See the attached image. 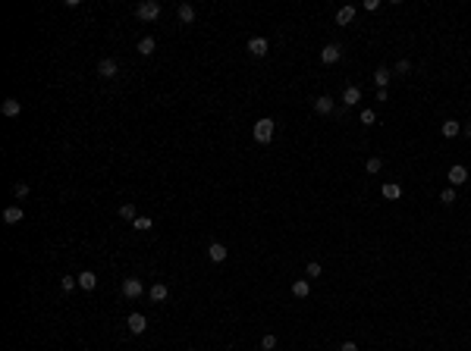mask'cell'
<instances>
[{
	"label": "cell",
	"mask_w": 471,
	"mask_h": 351,
	"mask_svg": "<svg viewBox=\"0 0 471 351\" xmlns=\"http://www.w3.org/2000/svg\"><path fill=\"white\" fill-rule=\"evenodd\" d=\"M274 119H267V116H264V119H258V122H255V141L258 144H270V138H274Z\"/></svg>",
	"instance_id": "1"
},
{
	"label": "cell",
	"mask_w": 471,
	"mask_h": 351,
	"mask_svg": "<svg viewBox=\"0 0 471 351\" xmlns=\"http://www.w3.org/2000/svg\"><path fill=\"white\" fill-rule=\"evenodd\" d=\"M135 16L145 19V22H154V19L161 16V3H157V0H145V3L135 6Z\"/></svg>",
	"instance_id": "2"
},
{
	"label": "cell",
	"mask_w": 471,
	"mask_h": 351,
	"mask_svg": "<svg viewBox=\"0 0 471 351\" xmlns=\"http://www.w3.org/2000/svg\"><path fill=\"white\" fill-rule=\"evenodd\" d=\"M142 295H145V282L138 279V276H129V279L123 282V298L132 301V298H142Z\"/></svg>",
	"instance_id": "3"
},
{
	"label": "cell",
	"mask_w": 471,
	"mask_h": 351,
	"mask_svg": "<svg viewBox=\"0 0 471 351\" xmlns=\"http://www.w3.org/2000/svg\"><path fill=\"white\" fill-rule=\"evenodd\" d=\"M126 326H129L132 336H142L145 329H148V320H145V314H129L126 317Z\"/></svg>",
	"instance_id": "4"
},
{
	"label": "cell",
	"mask_w": 471,
	"mask_h": 351,
	"mask_svg": "<svg viewBox=\"0 0 471 351\" xmlns=\"http://www.w3.org/2000/svg\"><path fill=\"white\" fill-rule=\"evenodd\" d=\"M116 72H119V66H116L114 57H104L101 63H97V76H101V78H114Z\"/></svg>",
	"instance_id": "5"
},
{
	"label": "cell",
	"mask_w": 471,
	"mask_h": 351,
	"mask_svg": "<svg viewBox=\"0 0 471 351\" xmlns=\"http://www.w3.org/2000/svg\"><path fill=\"white\" fill-rule=\"evenodd\" d=\"M340 57H342V47H340V44H327V47L321 50V63L324 66H333Z\"/></svg>",
	"instance_id": "6"
},
{
	"label": "cell",
	"mask_w": 471,
	"mask_h": 351,
	"mask_svg": "<svg viewBox=\"0 0 471 351\" xmlns=\"http://www.w3.org/2000/svg\"><path fill=\"white\" fill-rule=\"evenodd\" d=\"M22 220H25V210L19 207V204H13V207L3 210V223H6V226H16V223H22Z\"/></svg>",
	"instance_id": "7"
},
{
	"label": "cell",
	"mask_w": 471,
	"mask_h": 351,
	"mask_svg": "<svg viewBox=\"0 0 471 351\" xmlns=\"http://www.w3.org/2000/svg\"><path fill=\"white\" fill-rule=\"evenodd\" d=\"M267 50H270V41H267V38H251V41H248V54L251 57H264Z\"/></svg>",
	"instance_id": "8"
},
{
	"label": "cell",
	"mask_w": 471,
	"mask_h": 351,
	"mask_svg": "<svg viewBox=\"0 0 471 351\" xmlns=\"http://www.w3.org/2000/svg\"><path fill=\"white\" fill-rule=\"evenodd\" d=\"M76 279H79V289H85V292H95V286H97V276L91 273V270H82V273H79Z\"/></svg>",
	"instance_id": "9"
},
{
	"label": "cell",
	"mask_w": 471,
	"mask_h": 351,
	"mask_svg": "<svg viewBox=\"0 0 471 351\" xmlns=\"http://www.w3.org/2000/svg\"><path fill=\"white\" fill-rule=\"evenodd\" d=\"M342 101H346V107H355V104L361 101V88H358V85H346V91H342Z\"/></svg>",
	"instance_id": "10"
},
{
	"label": "cell",
	"mask_w": 471,
	"mask_h": 351,
	"mask_svg": "<svg viewBox=\"0 0 471 351\" xmlns=\"http://www.w3.org/2000/svg\"><path fill=\"white\" fill-rule=\"evenodd\" d=\"M380 195L387 198V201H399V198H402V185H399V182H387V185L380 188Z\"/></svg>",
	"instance_id": "11"
},
{
	"label": "cell",
	"mask_w": 471,
	"mask_h": 351,
	"mask_svg": "<svg viewBox=\"0 0 471 351\" xmlns=\"http://www.w3.org/2000/svg\"><path fill=\"white\" fill-rule=\"evenodd\" d=\"M167 295H170V289L163 286V282H154V286L148 289V298H151V301H157V304H161V301H167Z\"/></svg>",
	"instance_id": "12"
},
{
	"label": "cell",
	"mask_w": 471,
	"mask_h": 351,
	"mask_svg": "<svg viewBox=\"0 0 471 351\" xmlns=\"http://www.w3.org/2000/svg\"><path fill=\"white\" fill-rule=\"evenodd\" d=\"M449 182H453V185H462V182H468V169L462 167V163H455V167H449Z\"/></svg>",
	"instance_id": "13"
},
{
	"label": "cell",
	"mask_w": 471,
	"mask_h": 351,
	"mask_svg": "<svg viewBox=\"0 0 471 351\" xmlns=\"http://www.w3.org/2000/svg\"><path fill=\"white\" fill-rule=\"evenodd\" d=\"M314 113H321V116H327V113H333V97H327V94H321L314 101Z\"/></svg>",
	"instance_id": "14"
},
{
	"label": "cell",
	"mask_w": 471,
	"mask_h": 351,
	"mask_svg": "<svg viewBox=\"0 0 471 351\" xmlns=\"http://www.w3.org/2000/svg\"><path fill=\"white\" fill-rule=\"evenodd\" d=\"M0 110H3V116H19L22 113V104H19L16 97H6V101L0 104Z\"/></svg>",
	"instance_id": "15"
},
{
	"label": "cell",
	"mask_w": 471,
	"mask_h": 351,
	"mask_svg": "<svg viewBox=\"0 0 471 351\" xmlns=\"http://www.w3.org/2000/svg\"><path fill=\"white\" fill-rule=\"evenodd\" d=\"M227 254H229V251L223 248L220 242H214V244H211V248H208V257H211V260H214V263H223V260H227Z\"/></svg>",
	"instance_id": "16"
},
{
	"label": "cell",
	"mask_w": 471,
	"mask_h": 351,
	"mask_svg": "<svg viewBox=\"0 0 471 351\" xmlns=\"http://www.w3.org/2000/svg\"><path fill=\"white\" fill-rule=\"evenodd\" d=\"M179 22H185V25H189V22H195V6H192V3H179Z\"/></svg>",
	"instance_id": "17"
},
{
	"label": "cell",
	"mask_w": 471,
	"mask_h": 351,
	"mask_svg": "<svg viewBox=\"0 0 471 351\" xmlns=\"http://www.w3.org/2000/svg\"><path fill=\"white\" fill-rule=\"evenodd\" d=\"M154 47H157V41L151 35H145L142 41H138V54H142V57H151V54H154Z\"/></svg>",
	"instance_id": "18"
},
{
	"label": "cell",
	"mask_w": 471,
	"mask_h": 351,
	"mask_svg": "<svg viewBox=\"0 0 471 351\" xmlns=\"http://www.w3.org/2000/svg\"><path fill=\"white\" fill-rule=\"evenodd\" d=\"M440 132H443V138H455V135L462 132V125L455 122V119H446V122L440 125Z\"/></svg>",
	"instance_id": "19"
},
{
	"label": "cell",
	"mask_w": 471,
	"mask_h": 351,
	"mask_svg": "<svg viewBox=\"0 0 471 351\" xmlns=\"http://www.w3.org/2000/svg\"><path fill=\"white\" fill-rule=\"evenodd\" d=\"M355 19V6H342V10H336V22L340 25H349Z\"/></svg>",
	"instance_id": "20"
},
{
	"label": "cell",
	"mask_w": 471,
	"mask_h": 351,
	"mask_svg": "<svg viewBox=\"0 0 471 351\" xmlns=\"http://www.w3.org/2000/svg\"><path fill=\"white\" fill-rule=\"evenodd\" d=\"M292 295H295V298H308V295H311L308 279H295V282H292Z\"/></svg>",
	"instance_id": "21"
},
{
	"label": "cell",
	"mask_w": 471,
	"mask_h": 351,
	"mask_svg": "<svg viewBox=\"0 0 471 351\" xmlns=\"http://www.w3.org/2000/svg\"><path fill=\"white\" fill-rule=\"evenodd\" d=\"M135 204H119V220H129V223H135Z\"/></svg>",
	"instance_id": "22"
},
{
	"label": "cell",
	"mask_w": 471,
	"mask_h": 351,
	"mask_svg": "<svg viewBox=\"0 0 471 351\" xmlns=\"http://www.w3.org/2000/svg\"><path fill=\"white\" fill-rule=\"evenodd\" d=\"M29 182H16L13 185V198H16V201H22V198H29Z\"/></svg>",
	"instance_id": "23"
},
{
	"label": "cell",
	"mask_w": 471,
	"mask_h": 351,
	"mask_svg": "<svg viewBox=\"0 0 471 351\" xmlns=\"http://www.w3.org/2000/svg\"><path fill=\"white\" fill-rule=\"evenodd\" d=\"M390 78H393V72H390V69H383V66L374 72V82L380 85V88H387V82H390Z\"/></svg>",
	"instance_id": "24"
},
{
	"label": "cell",
	"mask_w": 471,
	"mask_h": 351,
	"mask_svg": "<svg viewBox=\"0 0 471 351\" xmlns=\"http://www.w3.org/2000/svg\"><path fill=\"white\" fill-rule=\"evenodd\" d=\"M151 226H154V223H151V216H135V223H132V229H138V232H148Z\"/></svg>",
	"instance_id": "25"
},
{
	"label": "cell",
	"mask_w": 471,
	"mask_h": 351,
	"mask_svg": "<svg viewBox=\"0 0 471 351\" xmlns=\"http://www.w3.org/2000/svg\"><path fill=\"white\" fill-rule=\"evenodd\" d=\"M380 167H383V160H380V157H368V163H364V169H368L371 176H377V173H380Z\"/></svg>",
	"instance_id": "26"
},
{
	"label": "cell",
	"mask_w": 471,
	"mask_h": 351,
	"mask_svg": "<svg viewBox=\"0 0 471 351\" xmlns=\"http://www.w3.org/2000/svg\"><path fill=\"white\" fill-rule=\"evenodd\" d=\"M76 286H79V279H76V276H63V279H60V289H63V292H72Z\"/></svg>",
	"instance_id": "27"
},
{
	"label": "cell",
	"mask_w": 471,
	"mask_h": 351,
	"mask_svg": "<svg viewBox=\"0 0 471 351\" xmlns=\"http://www.w3.org/2000/svg\"><path fill=\"white\" fill-rule=\"evenodd\" d=\"M440 201L446 204V207H449V204L455 201V188H453V185H449V188H443V191H440Z\"/></svg>",
	"instance_id": "28"
},
{
	"label": "cell",
	"mask_w": 471,
	"mask_h": 351,
	"mask_svg": "<svg viewBox=\"0 0 471 351\" xmlns=\"http://www.w3.org/2000/svg\"><path fill=\"white\" fill-rule=\"evenodd\" d=\"M261 348H264V351H274V348H276V336H274V333L264 336V339H261Z\"/></svg>",
	"instance_id": "29"
},
{
	"label": "cell",
	"mask_w": 471,
	"mask_h": 351,
	"mask_svg": "<svg viewBox=\"0 0 471 351\" xmlns=\"http://www.w3.org/2000/svg\"><path fill=\"white\" fill-rule=\"evenodd\" d=\"M361 122L364 125H374L377 122V113H374V110H361Z\"/></svg>",
	"instance_id": "30"
},
{
	"label": "cell",
	"mask_w": 471,
	"mask_h": 351,
	"mask_svg": "<svg viewBox=\"0 0 471 351\" xmlns=\"http://www.w3.org/2000/svg\"><path fill=\"white\" fill-rule=\"evenodd\" d=\"M305 273H308L311 279H317V276H321V263H317V260H311V263H308V270H305Z\"/></svg>",
	"instance_id": "31"
},
{
	"label": "cell",
	"mask_w": 471,
	"mask_h": 351,
	"mask_svg": "<svg viewBox=\"0 0 471 351\" xmlns=\"http://www.w3.org/2000/svg\"><path fill=\"white\" fill-rule=\"evenodd\" d=\"M408 69H412V63H408V60H399V63H396V76H406Z\"/></svg>",
	"instance_id": "32"
},
{
	"label": "cell",
	"mask_w": 471,
	"mask_h": 351,
	"mask_svg": "<svg viewBox=\"0 0 471 351\" xmlns=\"http://www.w3.org/2000/svg\"><path fill=\"white\" fill-rule=\"evenodd\" d=\"M361 6H364V10H368V13H374V10H377V6H380V0H364V3H361Z\"/></svg>",
	"instance_id": "33"
},
{
	"label": "cell",
	"mask_w": 471,
	"mask_h": 351,
	"mask_svg": "<svg viewBox=\"0 0 471 351\" xmlns=\"http://www.w3.org/2000/svg\"><path fill=\"white\" fill-rule=\"evenodd\" d=\"M340 351H358V345H355V342H342Z\"/></svg>",
	"instance_id": "34"
},
{
	"label": "cell",
	"mask_w": 471,
	"mask_h": 351,
	"mask_svg": "<svg viewBox=\"0 0 471 351\" xmlns=\"http://www.w3.org/2000/svg\"><path fill=\"white\" fill-rule=\"evenodd\" d=\"M462 132H465V135L471 138V122H468V125H462Z\"/></svg>",
	"instance_id": "35"
},
{
	"label": "cell",
	"mask_w": 471,
	"mask_h": 351,
	"mask_svg": "<svg viewBox=\"0 0 471 351\" xmlns=\"http://www.w3.org/2000/svg\"><path fill=\"white\" fill-rule=\"evenodd\" d=\"M192 351H195V348H192Z\"/></svg>",
	"instance_id": "36"
}]
</instances>
